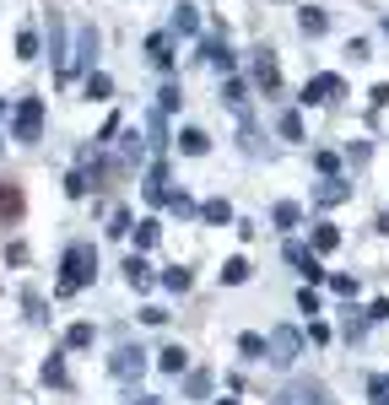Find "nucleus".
Wrapping results in <instances>:
<instances>
[{
    "mask_svg": "<svg viewBox=\"0 0 389 405\" xmlns=\"http://www.w3.org/2000/svg\"><path fill=\"white\" fill-rule=\"evenodd\" d=\"M92 249H71V254H65V276H60V292H76V286L87 281V276H92Z\"/></svg>",
    "mask_w": 389,
    "mask_h": 405,
    "instance_id": "obj_1",
    "label": "nucleus"
},
{
    "mask_svg": "<svg viewBox=\"0 0 389 405\" xmlns=\"http://www.w3.org/2000/svg\"><path fill=\"white\" fill-rule=\"evenodd\" d=\"M179 146H184L189 157H200V152H205V146H211V141H205L200 130H184V135H179Z\"/></svg>",
    "mask_w": 389,
    "mask_h": 405,
    "instance_id": "obj_6",
    "label": "nucleus"
},
{
    "mask_svg": "<svg viewBox=\"0 0 389 405\" xmlns=\"http://www.w3.org/2000/svg\"><path fill=\"white\" fill-rule=\"evenodd\" d=\"M384 27H389V22H384Z\"/></svg>",
    "mask_w": 389,
    "mask_h": 405,
    "instance_id": "obj_16",
    "label": "nucleus"
},
{
    "mask_svg": "<svg viewBox=\"0 0 389 405\" xmlns=\"http://www.w3.org/2000/svg\"><path fill=\"white\" fill-rule=\"evenodd\" d=\"M233 211H227V200H205V222H227Z\"/></svg>",
    "mask_w": 389,
    "mask_h": 405,
    "instance_id": "obj_7",
    "label": "nucleus"
},
{
    "mask_svg": "<svg viewBox=\"0 0 389 405\" xmlns=\"http://www.w3.org/2000/svg\"><path fill=\"white\" fill-rule=\"evenodd\" d=\"M314 243H319V249H335V243H341V233H335V227H319V233H314Z\"/></svg>",
    "mask_w": 389,
    "mask_h": 405,
    "instance_id": "obj_11",
    "label": "nucleus"
},
{
    "mask_svg": "<svg viewBox=\"0 0 389 405\" xmlns=\"http://www.w3.org/2000/svg\"><path fill=\"white\" fill-rule=\"evenodd\" d=\"M222 405H233V400H222Z\"/></svg>",
    "mask_w": 389,
    "mask_h": 405,
    "instance_id": "obj_15",
    "label": "nucleus"
},
{
    "mask_svg": "<svg viewBox=\"0 0 389 405\" xmlns=\"http://www.w3.org/2000/svg\"><path fill=\"white\" fill-rule=\"evenodd\" d=\"M303 33H325V11H303Z\"/></svg>",
    "mask_w": 389,
    "mask_h": 405,
    "instance_id": "obj_9",
    "label": "nucleus"
},
{
    "mask_svg": "<svg viewBox=\"0 0 389 405\" xmlns=\"http://www.w3.org/2000/svg\"><path fill=\"white\" fill-rule=\"evenodd\" d=\"M163 281H168V286H173V292H184V286H189V270H168Z\"/></svg>",
    "mask_w": 389,
    "mask_h": 405,
    "instance_id": "obj_13",
    "label": "nucleus"
},
{
    "mask_svg": "<svg viewBox=\"0 0 389 405\" xmlns=\"http://www.w3.org/2000/svg\"><path fill=\"white\" fill-rule=\"evenodd\" d=\"M335 92H341V76H314L303 87V103H330Z\"/></svg>",
    "mask_w": 389,
    "mask_h": 405,
    "instance_id": "obj_3",
    "label": "nucleus"
},
{
    "mask_svg": "<svg viewBox=\"0 0 389 405\" xmlns=\"http://www.w3.org/2000/svg\"><path fill=\"white\" fill-rule=\"evenodd\" d=\"M281 135H287V141H303V124H298V114H287V119H281Z\"/></svg>",
    "mask_w": 389,
    "mask_h": 405,
    "instance_id": "obj_10",
    "label": "nucleus"
},
{
    "mask_svg": "<svg viewBox=\"0 0 389 405\" xmlns=\"http://www.w3.org/2000/svg\"><path fill=\"white\" fill-rule=\"evenodd\" d=\"M287 260H292V265H303V276H308V281H319V276H325V270H319V260L308 254L303 243H287Z\"/></svg>",
    "mask_w": 389,
    "mask_h": 405,
    "instance_id": "obj_4",
    "label": "nucleus"
},
{
    "mask_svg": "<svg viewBox=\"0 0 389 405\" xmlns=\"http://www.w3.org/2000/svg\"><path fill=\"white\" fill-rule=\"evenodd\" d=\"M163 367H168V373H179V367H184V351H179V346H168V351H163Z\"/></svg>",
    "mask_w": 389,
    "mask_h": 405,
    "instance_id": "obj_8",
    "label": "nucleus"
},
{
    "mask_svg": "<svg viewBox=\"0 0 389 405\" xmlns=\"http://www.w3.org/2000/svg\"><path fill=\"white\" fill-rule=\"evenodd\" d=\"M124 270H130V281H135V286H146V281H152V276H146V265H141V260H130V265H124Z\"/></svg>",
    "mask_w": 389,
    "mask_h": 405,
    "instance_id": "obj_12",
    "label": "nucleus"
},
{
    "mask_svg": "<svg viewBox=\"0 0 389 405\" xmlns=\"http://www.w3.org/2000/svg\"><path fill=\"white\" fill-rule=\"evenodd\" d=\"M71 346H92V324H76L71 330Z\"/></svg>",
    "mask_w": 389,
    "mask_h": 405,
    "instance_id": "obj_14",
    "label": "nucleus"
},
{
    "mask_svg": "<svg viewBox=\"0 0 389 405\" xmlns=\"http://www.w3.org/2000/svg\"><path fill=\"white\" fill-rule=\"evenodd\" d=\"M222 281H227V286H244V281H249V265H244V260H227Z\"/></svg>",
    "mask_w": 389,
    "mask_h": 405,
    "instance_id": "obj_5",
    "label": "nucleus"
},
{
    "mask_svg": "<svg viewBox=\"0 0 389 405\" xmlns=\"http://www.w3.org/2000/svg\"><path fill=\"white\" fill-rule=\"evenodd\" d=\"M38 119H43V103L27 98V103H22V114H17V135H22V141H38Z\"/></svg>",
    "mask_w": 389,
    "mask_h": 405,
    "instance_id": "obj_2",
    "label": "nucleus"
}]
</instances>
